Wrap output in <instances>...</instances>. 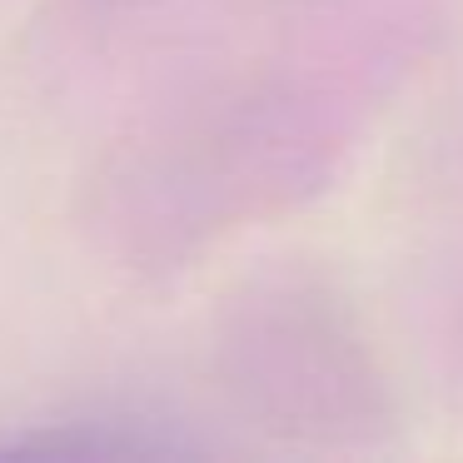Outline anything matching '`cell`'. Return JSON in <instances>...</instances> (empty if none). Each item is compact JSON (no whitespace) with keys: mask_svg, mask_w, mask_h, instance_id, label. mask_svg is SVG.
I'll return each mask as SVG.
<instances>
[{"mask_svg":"<svg viewBox=\"0 0 463 463\" xmlns=\"http://www.w3.org/2000/svg\"><path fill=\"white\" fill-rule=\"evenodd\" d=\"M463 200V194H453ZM429 319L439 329V364L449 373V389L453 399L463 403V224L453 230V250L433 264V304H429Z\"/></svg>","mask_w":463,"mask_h":463,"instance_id":"6da1fadb","label":"cell"}]
</instances>
